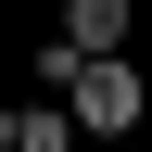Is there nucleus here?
I'll list each match as a JSON object with an SVG mask.
<instances>
[{"instance_id":"nucleus-1","label":"nucleus","mask_w":152,"mask_h":152,"mask_svg":"<svg viewBox=\"0 0 152 152\" xmlns=\"http://www.w3.org/2000/svg\"><path fill=\"white\" fill-rule=\"evenodd\" d=\"M64 114H76V140H127L140 127V64H76Z\"/></svg>"},{"instance_id":"nucleus-2","label":"nucleus","mask_w":152,"mask_h":152,"mask_svg":"<svg viewBox=\"0 0 152 152\" xmlns=\"http://www.w3.org/2000/svg\"><path fill=\"white\" fill-rule=\"evenodd\" d=\"M64 51L114 64V51H127V0H64Z\"/></svg>"},{"instance_id":"nucleus-3","label":"nucleus","mask_w":152,"mask_h":152,"mask_svg":"<svg viewBox=\"0 0 152 152\" xmlns=\"http://www.w3.org/2000/svg\"><path fill=\"white\" fill-rule=\"evenodd\" d=\"M13 152H76V114L64 102H26V114H13Z\"/></svg>"},{"instance_id":"nucleus-4","label":"nucleus","mask_w":152,"mask_h":152,"mask_svg":"<svg viewBox=\"0 0 152 152\" xmlns=\"http://www.w3.org/2000/svg\"><path fill=\"white\" fill-rule=\"evenodd\" d=\"M0 152H13V102H0Z\"/></svg>"}]
</instances>
